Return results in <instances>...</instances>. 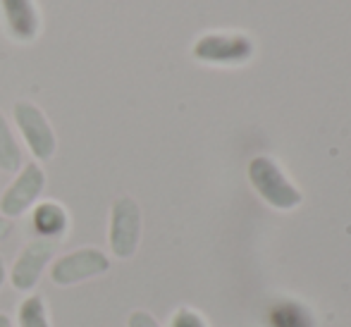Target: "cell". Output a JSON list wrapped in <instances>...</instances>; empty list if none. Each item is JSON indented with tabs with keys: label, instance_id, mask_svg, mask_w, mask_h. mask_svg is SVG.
Instances as JSON below:
<instances>
[{
	"label": "cell",
	"instance_id": "cell-5",
	"mask_svg": "<svg viewBox=\"0 0 351 327\" xmlns=\"http://www.w3.org/2000/svg\"><path fill=\"white\" fill-rule=\"evenodd\" d=\"M43 189H46L43 167L36 160L22 165L14 180L8 184V189L3 191V196H0V215H5L8 220L22 217L24 213H29L36 206Z\"/></svg>",
	"mask_w": 351,
	"mask_h": 327
},
{
	"label": "cell",
	"instance_id": "cell-2",
	"mask_svg": "<svg viewBox=\"0 0 351 327\" xmlns=\"http://www.w3.org/2000/svg\"><path fill=\"white\" fill-rule=\"evenodd\" d=\"M141 244V208L132 196L112 201L108 217V249L117 261H130Z\"/></svg>",
	"mask_w": 351,
	"mask_h": 327
},
{
	"label": "cell",
	"instance_id": "cell-13",
	"mask_svg": "<svg viewBox=\"0 0 351 327\" xmlns=\"http://www.w3.org/2000/svg\"><path fill=\"white\" fill-rule=\"evenodd\" d=\"M127 327H160V323L148 311H132L127 315Z\"/></svg>",
	"mask_w": 351,
	"mask_h": 327
},
{
	"label": "cell",
	"instance_id": "cell-12",
	"mask_svg": "<svg viewBox=\"0 0 351 327\" xmlns=\"http://www.w3.org/2000/svg\"><path fill=\"white\" fill-rule=\"evenodd\" d=\"M170 327H206L204 318H201L196 311L191 308H180L175 315H172Z\"/></svg>",
	"mask_w": 351,
	"mask_h": 327
},
{
	"label": "cell",
	"instance_id": "cell-9",
	"mask_svg": "<svg viewBox=\"0 0 351 327\" xmlns=\"http://www.w3.org/2000/svg\"><path fill=\"white\" fill-rule=\"evenodd\" d=\"M32 227L41 239L60 241L70 232V213L58 201H38L32 208Z\"/></svg>",
	"mask_w": 351,
	"mask_h": 327
},
{
	"label": "cell",
	"instance_id": "cell-15",
	"mask_svg": "<svg viewBox=\"0 0 351 327\" xmlns=\"http://www.w3.org/2000/svg\"><path fill=\"white\" fill-rule=\"evenodd\" d=\"M5 282H8V265H5V261L0 258V291H3Z\"/></svg>",
	"mask_w": 351,
	"mask_h": 327
},
{
	"label": "cell",
	"instance_id": "cell-11",
	"mask_svg": "<svg viewBox=\"0 0 351 327\" xmlns=\"http://www.w3.org/2000/svg\"><path fill=\"white\" fill-rule=\"evenodd\" d=\"M19 167H22V146H19L8 117L0 112V170L19 172Z\"/></svg>",
	"mask_w": 351,
	"mask_h": 327
},
{
	"label": "cell",
	"instance_id": "cell-6",
	"mask_svg": "<svg viewBox=\"0 0 351 327\" xmlns=\"http://www.w3.org/2000/svg\"><path fill=\"white\" fill-rule=\"evenodd\" d=\"M249 177L251 184L256 186V191L270 206L287 210V208H294L301 203V194L287 182V177L282 175L280 167L270 158H254L249 165Z\"/></svg>",
	"mask_w": 351,
	"mask_h": 327
},
{
	"label": "cell",
	"instance_id": "cell-1",
	"mask_svg": "<svg viewBox=\"0 0 351 327\" xmlns=\"http://www.w3.org/2000/svg\"><path fill=\"white\" fill-rule=\"evenodd\" d=\"M110 256L98 246H82L53 258L48 277L56 287H77L110 272Z\"/></svg>",
	"mask_w": 351,
	"mask_h": 327
},
{
	"label": "cell",
	"instance_id": "cell-16",
	"mask_svg": "<svg viewBox=\"0 0 351 327\" xmlns=\"http://www.w3.org/2000/svg\"><path fill=\"white\" fill-rule=\"evenodd\" d=\"M0 327H14L12 318L8 313H3V311H0Z\"/></svg>",
	"mask_w": 351,
	"mask_h": 327
},
{
	"label": "cell",
	"instance_id": "cell-3",
	"mask_svg": "<svg viewBox=\"0 0 351 327\" xmlns=\"http://www.w3.org/2000/svg\"><path fill=\"white\" fill-rule=\"evenodd\" d=\"M12 120L14 127L22 134L29 153L36 158V162H46L56 156L58 151V136L53 130L51 120L46 112L32 101H17L12 106Z\"/></svg>",
	"mask_w": 351,
	"mask_h": 327
},
{
	"label": "cell",
	"instance_id": "cell-4",
	"mask_svg": "<svg viewBox=\"0 0 351 327\" xmlns=\"http://www.w3.org/2000/svg\"><path fill=\"white\" fill-rule=\"evenodd\" d=\"M56 251H58V241L41 239V237L27 241L22 246V251L17 254V258H14L12 267L8 270L10 287L17 291L32 294L38 287V282H41L43 272L51 267L53 258H56Z\"/></svg>",
	"mask_w": 351,
	"mask_h": 327
},
{
	"label": "cell",
	"instance_id": "cell-8",
	"mask_svg": "<svg viewBox=\"0 0 351 327\" xmlns=\"http://www.w3.org/2000/svg\"><path fill=\"white\" fill-rule=\"evenodd\" d=\"M5 29L19 43H29L41 32V17L34 0H0Z\"/></svg>",
	"mask_w": 351,
	"mask_h": 327
},
{
	"label": "cell",
	"instance_id": "cell-7",
	"mask_svg": "<svg viewBox=\"0 0 351 327\" xmlns=\"http://www.w3.org/2000/svg\"><path fill=\"white\" fill-rule=\"evenodd\" d=\"M254 53V46L246 36L234 34H210L196 41L194 56L204 62H215V65H234V62H246Z\"/></svg>",
	"mask_w": 351,
	"mask_h": 327
},
{
	"label": "cell",
	"instance_id": "cell-10",
	"mask_svg": "<svg viewBox=\"0 0 351 327\" xmlns=\"http://www.w3.org/2000/svg\"><path fill=\"white\" fill-rule=\"evenodd\" d=\"M14 327H53L51 323V308L43 294H27L17 306V315H14Z\"/></svg>",
	"mask_w": 351,
	"mask_h": 327
},
{
	"label": "cell",
	"instance_id": "cell-14",
	"mask_svg": "<svg viewBox=\"0 0 351 327\" xmlns=\"http://www.w3.org/2000/svg\"><path fill=\"white\" fill-rule=\"evenodd\" d=\"M12 230H14L12 220H8V217H5V215H0V244H3L5 239H10V234H12Z\"/></svg>",
	"mask_w": 351,
	"mask_h": 327
}]
</instances>
